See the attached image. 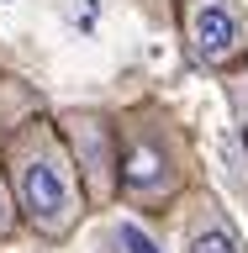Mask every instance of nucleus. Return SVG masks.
<instances>
[{"label": "nucleus", "instance_id": "f257e3e1", "mask_svg": "<svg viewBox=\"0 0 248 253\" xmlns=\"http://www.w3.org/2000/svg\"><path fill=\"white\" fill-rule=\"evenodd\" d=\"M5 179H11L21 221L48 243H63L90 211V190L79 179L69 137L53 122L16 126V137L5 142Z\"/></svg>", "mask_w": 248, "mask_h": 253}, {"label": "nucleus", "instance_id": "f03ea898", "mask_svg": "<svg viewBox=\"0 0 248 253\" xmlns=\"http://www.w3.org/2000/svg\"><path fill=\"white\" fill-rule=\"evenodd\" d=\"M122 137V201L138 211H158L169 206L190 179V148L180 137V126L158 111H132L127 122H116Z\"/></svg>", "mask_w": 248, "mask_h": 253}, {"label": "nucleus", "instance_id": "7ed1b4c3", "mask_svg": "<svg viewBox=\"0 0 248 253\" xmlns=\"http://www.w3.org/2000/svg\"><path fill=\"white\" fill-rule=\"evenodd\" d=\"M63 137L79 164V179L90 190V201H116L122 195V137L116 122H106L100 111H69L63 116Z\"/></svg>", "mask_w": 248, "mask_h": 253}, {"label": "nucleus", "instance_id": "20e7f679", "mask_svg": "<svg viewBox=\"0 0 248 253\" xmlns=\"http://www.w3.org/2000/svg\"><path fill=\"white\" fill-rule=\"evenodd\" d=\"M185 42L201 69H233L243 58V16L233 11V0H190Z\"/></svg>", "mask_w": 248, "mask_h": 253}, {"label": "nucleus", "instance_id": "39448f33", "mask_svg": "<svg viewBox=\"0 0 248 253\" xmlns=\"http://www.w3.org/2000/svg\"><path fill=\"white\" fill-rule=\"evenodd\" d=\"M185 253H248L217 195H201L185 216Z\"/></svg>", "mask_w": 248, "mask_h": 253}, {"label": "nucleus", "instance_id": "423d86ee", "mask_svg": "<svg viewBox=\"0 0 248 253\" xmlns=\"http://www.w3.org/2000/svg\"><path fill=\"white\" fill-rule=\"evenodd\" d=\"M21 221V211H16V195H11V179H5V169H0V237H11V227Z\"/></svg>", "mask_w": 248, "mask_h": 253}, {"label": "nucleus", "instance_id": "0eeeda50", "mask_svg": "<svg viewBox=\"0 0 248 253\" xmlns=\"http://www.w3.org/2000/svg\"><path fill=\"white\" fill-rule=\"evenodd\" d=\"M122 248H127V253H158V248H153V237L143 232L138 221H122Z\"/></svg>", "mask_w": 248, "mask_h": 253}]
</instances>
